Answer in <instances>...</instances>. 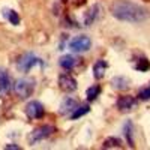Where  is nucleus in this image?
<instances>
[{"label": "nucleus", "mask_w": 150, "mask_h": 150, "mask_svg": "<svg viewBox=\"0 0 150 150\" xmlns=\"http://www.w3.org/2000/svg\"><path fill=\"white\" fill-rule=\"evenodd\" d=\"M111 84L117 90H126L129 87V80L126 77H114L112 81H111Z\"/></svg>", "instance_id": "nucleus-13"}, {"label": "nucleus", "mask_w": 150, "mask_h": 150, "mask_svg": "<svg viewBox=\"0 0 150 150\" xmlns=\"http://www.w3.org/2000/svg\"><path fill=\"white\" fill-rule=\"evenodd\" d=\"M35 90V81L32 78H20L14 84V92L20 98H29Z\"/></svg>", "instance_id": "nucleus-2"}, {"label": "nucleus", "mask_w": 150, "mask_h": 150, "mask_svg": "<svg viewBox=\"0 0 150 150\" xmlns=\"http://www.w3.org/2000/svg\"><path fill=\"white\" fill-rule=\"evenodd\" d=\"M144 2H150V0H144Z\"/></svg>", "instance_id": "nucleus-25"}, {"label": "nucleus", "mask_w": 150, "mask_h": 150, "mask_svg": "<svg viewBox=\"0 0 150 150\" xmlns=\"http://www.w3.org/2000/svg\"><path fill=\"white\" fill-rule=\"evenodd\" d=\"M74 8H81L83 5H86V0H72Z\"/></svg>", "instance_id": "nucleus-22"}, {"label": "nucleus", "mask_w": 150, "mask_h": 150, "mask_svg": "<svg viewBox=\"0 0 150 150\" xmlns=\"http://www.w3.org/2000/svg\"><path fill=\"white\" fill-rule=\"evenodd\" d=\"M54 128L53 126H50V125H44V126H39V128H36L33 132H30L29 135V143L30 144H35L38 141H41V140H45L48 138L50 135L53 134Z\"/></svg>", "instance_id": "nucleus-4"}, {"label": "nucleus", "mask_w": 150, "mask_h": 150, "mask_svg": "<svg viewBox=\"0 0 150 150\" xmlns=\"http://www.w3.org/2000/svg\"><path fill=\"white\" fill-rule=\"evenodd\" d=\"M111 14L120 21H128V23H141L144 21L149 14L147 11L129 0H117L111 5Z\"/></svg>", "instance_id": "nucleus-1"}, {"label": "nucleus", "mask_w": 150, "mask_h": 150, "mask_svg": "<svg viewBox=\"0 0 150 150\" xmlns=\"http://www.w3.org/2000/svg\"><path fill=\"white\" fill-rule=\"evenodd\" d=\"M5 17L14 24V26H17V24H20V15L17 14L15 11H9V9H6L5 11Z\"/></svg>", "instance_id": "nucleus-19"}, {"label": "nucleus", "mask_w": 150, "mask_h": 150, "mask_svg": "<svg viewBox=\"0 0 150 150\" xmlns=\"http://www.w3.org/2000/svg\"><path fill=\"white\" fill-rule=\"evenodd\" d=\"M11 89V80L5 69H0V93H8Z\"/></svg>", "instance_id": "nucleus-11"}, {"label": "nucleus", "mask_w": 150, "mask_h": 150, "mask_svg": "<svg viewBox=\"0 0 150 150\" xmlns=\"http://www.w3.org/2000/svg\"><path fill=\"white\" fill-rule=\"evenodd\" d=\"M137 69L138 71H147V69H150V62L147 60V59H140L138 60V63H137Z\"/></svg>", "instance_id": "nucleus-20"}, {"label": "nucleus", "mask_w": 150, "mask_h": 150, "mask_svg": "<svg viewBox=\"0 0 150 150\" xmlns=\"http://www.w3.org/2000/svg\"><path fill=\"white\" fill-rule=\"evenodd\" d=\"M77 107H78L77 101H75V99H71V98H68V99H65V101L62 102L60 112H62V114H68V112L74 111L75 108H77Z\"/></svg>", "instance_id": "nucleus-12"}, {"label": "nucleus", "mask_w": 150, "mask_h": 150, "mask_svg": "<svg viewBox=\"0 0 150 150\" xmlns=\"http://www.w3.org/2000/svg\"><path fill=\"white\" fill-rule=\"evenodd\" d=\"M62 2H63V3H66V2H68V0H62Z\"/></svg>", "instance_id": "nucleus-24"}, {"label": "nucleus", "mask_w": 150, "mask_h": 150, "mask_svg": "<svg viewBox=\"0 0 150 150\" xmlns=\"http://www.w3.org/2000/svg\"><path fill=\"white\" fill-rule=\"evenodd\" d=\"M75 63H77V60H75L72 56H63L60 59V66L65 68V69H71L75 66Z\"/></svg>", "instance_id": "nucleus-16"}, {"label": "nucleus", "mask_w": 150, "mask_h": 150, "mask_svg": "<svg viewBox=\"0 0 150 150\" xmlns=\"http://www.w3.org/2000/svg\"><path fill=\"white\" fill-rule=\"evenodd\" d=\"M6 149H15V150H18L20 147L18 146H6Z\"/></svg>", "instance_id": "nucleus-23"}, {"label": "nucleus", "mask_w": 150, "mask_h": 150, "mask_svg": "<svg viewBox=\"0 0 150 150\" xmlns=\"http://www.w3.org/2000/svg\"><path fill=\"white\" fill-rule=\"evenodd\" d=\"M99 93H101V86H92V87L87 89L86 96H87L89 101H95V99L99 96Z\"/></svg>", "instance_id": "nucleus-17"}, {"label": "nucleus", "mask_w": 150, "mask_h": 150, "mask_svg": "<svg viewBox=\"0 0 150 150\" xmlns=\"http://www.w3.org/2000/svg\"><path fill=\"white\" fill-rule=\"evenodd\" d=\"M104 149H122V141L119 138H116V137H110V138H107L102 144Z\"/></svg>", "instance_id": "nucleus-15"}, {"label": "nucleus", "mask_w": 150, "mask_h": 150, "mask_svg": "<svg viewBox=\"0 0 150 150\" xmlns=\"http://www.w3.org/2000/svg\"><path fill=\"white\" fill-rule=\"evenodd\" d=\"M138 98L143 99V101H147V99H150V87H147V89H143L140 90L138 93Z\"/></svg>", "instance_id": "nucleus-21"}, {"label": "nucleus", "mask_w": 150, "mask_h": 150, "mask_svg": "<svg viewBox=\"0 0 150 150\" xmlns=\"http://www.w3.org/2000/svg\"><path fill=\"white\" fill-rule=\"evenodd\" d=\"M107 68H108V63H107L105 60H98L96 63H95V66H93V75H95V78L101 80L104 75H105Z\"/></svg>", "instance_id": "nucleus-10"}, {"label": "nucleus", "mask_w": 150, "mask_h": 150, "mask_svg": "<svg viewBox=\"0 0 150 150\" xmlns=\"http://www.w3.org/2000/svg\"><path fill=\"white\" fill-rule=\"evenodd\" d=\"M26 114L30 119H41L44 116V105L39 101H30L26 105Z\"/></svg>", "instance_id": "nucleus-7"}, {"label": "nucleus", "mask_w": 150, "mask_h": 150, "mask_svg": "<svg viewBox=\"0 0 150 150\" xmlns=\"http://www.w3.org/2000/svg\"><path fill=\"white\" fill-rule=\"evenodd\" d=\"M135 105H137V99L134 96L125 95V96H120L117 99V108L120 111H131L135 108Z\"/></svg>", "instance_id": "nucleus-8"}, {"label": "nucleus", "mask_w": 150, "mask_h": 150, "mask_svg": "<svg viewBox=\"0 0 150 150\" xmlns=\"http://www.w3.org/2000/svg\"><path fill=\"white\" fill-rule=\"evenodd\" d=\"M92 47V41L89 36H84V35H80V36H75L74 39L69 42V48L72 50L74 53H83V51H87Z\"/></svg>", "instance_id": "nucleus-3"}, {"label": "nucleus", "mask_w": 150, "mask_h": 150, "mask_svg": "<svg viewBox=\"0 0 150 150\" xmlns=\"http://www.w3.org/2000/svg\"><path fill=\"white\" fill-rule=\"evenodd\" d=\"M123 132H125V137H126V141L131 147H134V137H132V132H134V128H132V122H126L125 123V128H123Z\"/></svg>", "instance_id": "nucleus-14"}, {"label": "nucleus", "mask_w": 150, "mask_h": 150, "mask_svg": "<svg viewBox=\"0 0 150 150\" xmlns=\"http://www.w3.org/2000/svg\"><path fill=\"white\" fill-rule=\"evenodd\" d=\"M38 63H41V60L38 59L35 54L26 53L24 56L20 57L17 66H18V71H20V72H29V71H30L35 65H38Z\"/></svg>", "instance_id": "nucleus-5"}, {"label": "nucleus", "mask_w": 150, "mask_h": 150, "mask_svg": "<svg viewBox=\"0 0 150 150\" xmlns=\"http://www.w3.org/2000/svg\"><path fill=\"white\" fill-rule=\"evenodd\" d=\"M98 15H99V6L98 5L90 6L89 9H87V12L84 14V24L86 26H90V24L98 18Z\"/></svg>", "instance_id": "nucleus-9"}, {"label": "nucleus", "mask_w": 150, "mask_h": 150, "mask_svg": "<svg viewBox=\"0 0 150 150\" xmlns=\"http://www.w3.org/2000/svg\"><path fill=\"white\" fill-rule=\"evenodd\" d=\"M59 87L62 92L71 93L74 90H77V80L74 77H71L69 74H62L59 77Z\"/></svg>", "instance_id": "nucleus-6"}, {"label": "nucleus", "mask_w": 150, "mask_h": 150, "mask_svg": "<svg viewBox=\"0 0 150 150\" xmlns=\"http://www.w3.org/2000/svg\"><path fill=\"white\" fill-rule=\"evenodd\" d=\"M90 111V107L89 105H81V107H77L74 111H72V120H75V119H78V117H81V116H84V114H87V112Z\"/></svg>", "instance_id": "nucleus-18"}]
</instances>
